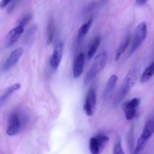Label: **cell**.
<instances>
[{"label":"cell","instance_id":"obj_3","mask_svg":"<svg viewBox=\"0 0 154 154\" xmlns=\"http://www.w3.org/2000/svg\"><path fill=\"white\" fill-rule=\"evenodd\" d=\"M154 130V120L153 119L149 120L145 124L142 133L138 140L133 154H139L144 149L148 140L152 137Z\"/></svg>","mask_w":154,"mask_h":154},{"label":"cell","instance_id":"obj_12","mask_svg":"<svg viewBox=\"0 0 154 154\" xmlns=\"http://www.w3.org/2000/svg\"><path fill=\"white\" fill-rule=\"evenodd\" d=\"M85 60V56L83 53H80L75 57L73 66V76L74 78H79L82 75L83 72Z\"/></svg>","mask_w":154,"mask_h":154},{"label":"cell","instance_id":"obj_23","mask_svg":"<svg viewBox=\"0 0 154 154\" xmlns=\"http://www.w3.org/2000/svg\"><path fill=\"white\" fill-rule=\"evenodd\" d=\"M19 2L18 1H11V3L10 4L8 8V9L7 11V14H11L12 13L14 10H15V8L17 6V4L18 2Z\"/></svg>","mask_w":154,"mask_h":154},{"label":"cell","instance_id":"obj_25","mask_svg":"<svg viewBox=\"0 0 154 154\" xmlns=\"http://www.w3.org/2000/svg\"><path fill=\"white\" fill-rule=\"evenodd\" d=\"M147 2V1L145 0H137L136 1V4L137 6H141L146 4Z\"/></svg>","mask_w":154,"mask_h":154},{"label":"cell","instance_id":"obj_18","mask_svg":"<svg viewBox=\"0 0 154 154\" xmlns=\"http://www.w3.org/2000/svg\"><path fill=\"white\" fill-rule=\"evenodd\" d=\"M130 36H128L126 38L123 40V42L120 44L116 53L115 57V61H118L120 57L126 51L128 48L130 42Z\"/></svg>","mask_w":154,"mask_h":154},{"label":"cell","instance_id":"obj_1","mask_svg":"<svg viewBox=\"0 0 154 154\" xmlns=\"http://www.w3.org/2000/svg\"><path fill=\"white\" fill-rule=\"evenodd\" d=\"M136 76V72L132 71L127 74L125 76L121 85L113 100V106L116 107L124 100L134 85Z\"/></svg>","mask_w":154,"mask_h":154},{"label":"cell","instance_id":"obj_9","mask_svg":"<svg viewBox=\"0 0 154 154\" xmlns=\"http://www.w3.org/2000/svg\"><path fill=\"white\" fill-rule=\"evenodd\" d=\"M63 43L62 41H59L56 45L53 55L50 59V65L54 69H57L59 66L63 57Z\"/></svg>","mask_w":154,"mask_h":154},{"label":"cell","instance_id":"obj_7","mask_svg":"<svg viewBox=\"0 0 154 154\" xmlns=\"http://www.w3.org/2000/svg\"><path fill=\"white\" fill-rule=\"evenodd\" d=\"M140 103V100L138 98H134L123 104L122 109L128 120H131L135 118L137 114V108Z\"/></svg>","mask_w":154,"mask_h":154},{"label":"cell","instance_id":"obj_5","mask_svg":"<svg viewBox=\"0 0 154 154\" xmlns=\"http://www.w3.org/2000/svg\"><path fill=\"white\" fill-rule=\"evenodd\" d=\"M109 140V137L104 134H99L91 137L89 141V149L91 154H100Z\"/></svg>","mask_w":154,"mask_h":154},{"label":"cell","instance_id":"obj_21","mask_svg":"<svg viewBox=\"0 0 154 154\" xmlns=\"http://www.w3.org/2000/svg\"><path fill=\"white\" fill-rule=\"evenodd\" d=\"M32 19V16L30 14H26L22 16L19 20V26L25 27L30 22Z\"/></svg>","mask_w":154,"mask_h":154},{"label":"cell","instance_id":"obj_2","mask_svg":"<svg viewBox=\"0 0 154 154\" xmlns=\"http://www.w3.org/2000/svg\"><path fill=\"white\" fill-rule=\"evenodd\" d=\"M107 60V53L105 51L100 53L95 57L91 66L85 77V85H87L99 75L105 66Z\"/></svg>","mask_w":154,"mask_h":154},{"label":"cell","instance_id":"obj_8","mask_svg":"<svg viewBox=\"0 0 154 154\" xmlns=\"http://www.w3.org/2000/svg\"><path fill=\"white\" fill-rule=\"evenodd\" d=\"M24 30V28L18 26L9 31L5 38V47L7 48L12 47L21 36Z\"/></svg>","mask_w":154,"mask_h":154},{"label":"cell","instance_id":"obj_20","mask_svg":"<svg viewBox=\"0 0 154 154\" xmlns=\"http://www.w3.org/2000/svg\"><path fill=\"white\" fill-rule=\"evenodd\" d=\"M55 26L54 20L50 19L48 25V38L47 44L49 45L53 42L54 37Z\"/></svg>","mask_w":154,"mask_h":154},{"label":"cell","instance_id":"obj_6","mask_svg":"<svg viewBox=\"0 0 154 154\" xmlns=\"http://www.w3.org/2000/svg\"><path fill=\"white\" fill-rule=\"evenodd\" d=\"M96 100L97 96L95 89L91 88L86 95L84 104V110L87 116L91 117L93 114L96 107Z\"/></svg>","mask_w":154,"mask_h":154},{"label":"cell","instance_id":"obj_13","mask_svg":"<svg viewBox=\"0 0 154 154\" xmlns=\"http://www.w3.org/2000/svg\"><path fill=\"white\" fill-rule=\"evenodd\" d=\"M118 79V76L115 75L110 76L103 92L102 96L103 100H108L111 96L115 89Z\"/></svg>","mask_w":154,"mask_h":154},{"label":"cell","instance_id":"obj_24","mask_svg":"<svg viewBox=\"0 0 154 154\" xmlns=\"http://www.w3.org/2000/svg\"><path fill=\"white\" fill-rule=\"evenodd\" d=\"M11 1L9 0H3L0 3V7L1 8H4L6 7L8 4L10 3Z\"/></svg>","mask_w":154,"mask_h":154},{"label":"cell","instance_id":"obj_4","mask_svg":"<svg viewBox=\"0 0 154 154\" xmlns=\"http://www.w3.org/2000/svg\"><path fill=\"white\" fill-rule=\"evenodd\" d=\"M147 26L145 22L140 23L136 28L132 44L128 53L131 56L139 48L146 37Z\"/></svg>","mask_w":154,"mask_h":154},{"label":"cell","instance_id":"obj_17","mask_svg":"<svg viewBox=\"0 0 154 154\" xmlns=\"http://www.w3.org/2000/svg\"><path fill=\"white\" fill-rule=\"evenodd\" d=\"M100 42V36L95 37L87 52V57L88 59H91L95 54L99 48Z\"/></svg>","mask_w":154,"mask_h":154},{"label":"cell","instance_id":"obj_22","mask_svg":"<svg viewBox=\"0 0 154 154\" xmlns=\"http://www.w3.org/2000/svg\"><path fill=\"white\" fill-rule=\"evenodd\" d=\"M112 154H125L120 141H117L113 147Z\"/></svg>","mask_w":154,"mask_h":154},{"label":"cell","instance_id":"obj_19","mask_svg":"<svg viewBox=\"0 0 154 154\" xmlns=\"http://www.w3.org/2000/svg\"><path fill=\"white\" fill-rule=\"evenodd\" d=\"M92 22V19L91 18L88 20L86 23L84 24L80 27L79 31H78V35H77L78 40H81L86 35V34L88 33L91 26Z\"/></svg>","mask_w":154,"mask_h":154},{"label":"cell","instance_id":"obj_15","mask_svg":"<svg viewBox=\"0 0 154 154\" xmlns=\"http://www.w3.org/2000/svg\"><path fill=\"white\" fill-rule=\"evenodd\" d=\"M38 27L36 25H33L27 30L24 37V42L26 45H29L34 41L37 32Z\"/></svg>","mask_w":154,"mask_h":154},{"label":"cell","instance_id":"obj_16","mask_svg":"<svg viewBox=\"0 0 154 154\" xmlns=\"http://www.w3.org/2000/svg\"><path fill=\"white\" fill-rule=\"evenodd\" d=\"M154 72V63L152 62L147 67H146L141 75L140 82L142 83L148 82L153 76Z\"/></svg>","mask_w":154,"mask_h":154},{"label":"cell","instance_id":"obj_10","mask_svg":"<svg viewBox=\"0 0 154 154\" xmlns=\"http://www.w3.org/2000/svg\"><path fill=\"white\" fill-rule=\"evenodd\" d=\"M24 52V50L22 48H18L14 50L10 55L3 65L2 68V71L3 72L8 71L16 64L18 62L20 58L22 56Z\"/></svg>","mask_w":154,"mask_h":154},{"label":"cell","instance_id":"obj_11","mask_svg":"<svg viewBox=\"0 0 154 154\" xmlns=\"http://www.w3.org/2000/svg\"><path fill=\"white\" fill-rule=\"evenodd\" d=\"M21 129V122L19 116L17 113H13L10 118L7 133L9 136H12L17 134Z\"/></svg>","mask_w":154,"mask_h":154},{"label":"cell","instance_id":"obj_14","mask_svg":"<svg viewBox=\"0 0 154 154\" xmlns=\"http://www.w3.org/2000/svg\"><path fill=\"white\" fill-rule=\"evenodd\" d=\"M21 87L20 84L16 83L10 86L0 97V106H2L15 91L19 90Z\"/></svg>","mask_w":154,"mask_h":154}]
</instances>
